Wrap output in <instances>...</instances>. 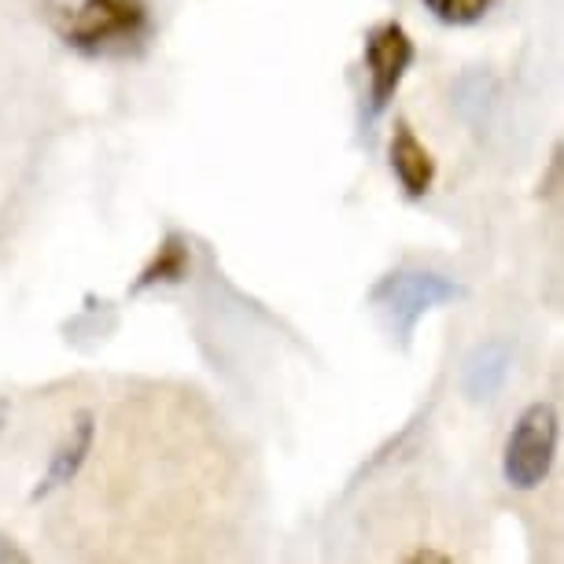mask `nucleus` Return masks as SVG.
Wrapping results in <instances>:
<instances>
[{"label":"nucleus","instance_id":"f257e3e1","mask_svg":"<svg viewBox=\"0 0 564 564\" xmlns=\"http://www.w3.org/2000/svg\"><path fill=\"white\" fill-rule=\"evenodd\" d=\"M59 34L85 56H122L152 34L144 0H70L59 12Z\"/></svg>","mask_w":564,"mask_h":564},{"label":"nucleus","instance_id":"f03ea898","mask_svg":"<svg viewBox=\"0 0 564 564\" xmlns=\"http://www.w3.org/2000/svg\"><path fill=\"white\" fill-rule=\"evenodd\" d=\"M468 289L462 281L432 270H395L380 276L369 292L372 311L384 317V325L395 333L402 344H410L413 328L421 325L424 314L440 311L446 303H462Z\"/></svg>","mask_w":564,"mask_h":564},{"label":"nucleus","instance_id":"7ed1b4c3","mask_svg":"<svg viewBox=\"0 0 564 564\" xmlns=\"http://www.w3.org/2000/svg\"><path fill=\"white\" fill-rule=\"evenodd\" d=\"M557 410L550 402H535L517 417L502 454V480L513 491H535L546 484L557 457Z\"/></svg>","mask_w":564,"mask_h":564},{"label":"nucleus","instance_id":"20e7f679","mask_svg":"<svg viewBox=\"0 0 564 564\" xmlns=\"http://www.w3.org/2000/svg\"><path fill=\"white\" fill-rule=\"evenodd\" d=\"M366 78H369V119H380L388 111V104L395 100L402 78L417 59L413 37L402 23H380L366 34Z\"/></svg>","mask_w":564,"mask_h":564},{"label":"nucleus","instance_id":"39448f33","mask_svg":"<svg viewBox=\"0 0 564 564\" xmlns=\"http://www.w3.org/2000/svg\"><path fill=\"white\" fill-rule=\"evenodd\" d=\"M391 174L399 177L402 193H406L410 199L429 196L432 185H435V174H440L435 155L424 148L421 137L410 130L406 119H399L395 133H391Z\"/></svg>","mask_w":564,"mask_h":564},{"label":"nucleus","instance_id":"423d86ee","mask_svg":"<svg viewBox=\"0 0 564 564\" xmlns=\"http://www.w3.org/2000/svg\"><path fill=\"white\" fill-rule=\"evenodd\" d=\"M509 366H513V347H509L506 339H487V344H480L465 358V369H462L465 395L473 402L498 395L509 377Z\"/></svg>","mask_w":564,"mask_h":564},{"label":"nucleus","instance_id":"0eeeda50","mask_svg":"<svg viewBox=\"0 0 564 564\" xmlns=\"http://www.w3.org/2000/svg\"><path fill=\"white\" fill-rule=\"evenodd\" d=\"M93 440H97V424H93V417L85 413V417L74 424L70 440L63 443L56 454H52V465H48V473L41 476V484H37V491H34V502L48 498L52 491H59V487H67L74 476L82 473L85 457H89V451H93Z\"/></svg>","mask_w":564,"mask_h":564},{"label":"nucleus","instance_id":"6e6552de","mask_svg":"<svg viewBox=\"0 0 564 564\" xmlns=\"http://www.w3.org/2000/svg\"><path fill=\"white\" fill-rule=\"evenodd\" d=\"M185 273H188V248H185V240L181 237H166L163 243H159V251H155V259L144 265L141 276L133 281V295H141L148 292L152 284H170V281H185Z\"/></svg>","mask_w":564,"mask_h":564},{"label":"nucleus","instance_id":"1a4fd4ad","mask_svg":"<svg viewBox=\"0 0 564 564\" xmlns=\"http://www.w3.org/2000/svg\"><path fill=\"white\" fill-rule=\"evenodd\" d=\"M421 4L446 26H473L491 12L495 0H421Z\"/></svg>","mask_w":564,"mask_h":564},{"label":"nucleus","instance_id":"9d476101","mask_svg":"<svg viewBox=\"0 0 564 564\" xmlns=\"http://www.w3.org/2000/svg\"><path fill=\"white\" fill-rule=\"evenodd\" d=\"M413 561H446V557H440V553H432V550H421V553H413Z\"/></svg>","mask_w":564,"mask_h":564},{"label":"nucleus","instance_id":"9b49d317","mask_svg":"<svg viewBox=\"0 0 564 564\" xmlns=\"http://www.w3.org/2000/svg\"><path fill=\"white\" fill-rule=\"evenodd\" d=\"M0 561H23V553H15V550L0 546Z\"/></svg>","mask_w":564,"mask_h":564}]
</instances>
